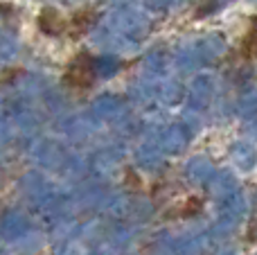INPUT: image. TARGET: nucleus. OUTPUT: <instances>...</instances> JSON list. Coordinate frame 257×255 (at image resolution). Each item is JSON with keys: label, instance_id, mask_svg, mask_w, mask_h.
I'll list each match as a JSON object with an SVG mask.
<instances>
[{"label": "nucleus", "instance_id": "obj_1", "mask_svg": "<svg viewBox=\"0 0 257 255\" xmlns=\"http://www.w3.org/2000/svg\"><path fill=\"white\" fill-rule=\"evenodd\" d=\"M95 77H97L95 59L90 57L88 52H81V54H77L70 61V66L66 68L63 81H66V86L72 90H86L95 84Z\"/></svg>", "mask_w": 257, "mask_h": 255}, {"label": "nucleus", "instance_id": "obj_2", "mask_svg": "<svg viewBox=\"0 0 257 255\" xmlns=\"http://www.w3.org/2000/svg\"><path fill=\"white\" fill-rule=\"evenodd\" d=\"M39 30L48 36H61L68 32V21L52 7H45L39 14Z\"/></svg>", "mask_w": 257, "mask_h": 255}, {"label": "nucleus", "instance_id": "obj_3", "mask_svg": "<svg viewBox=\"0 0 257 255\" xmlns=\"http://www.w3.org/2000/svg\"><path fill=\"white\" fill-rule=\"evenodd\" d=\"M95 23H97V12H95V9H79V12H75L72 18L68 21L66 34L70 36V39H79V36H84Z\"/></svg>", "mask_w": 257, "mask_h": 255}, {"label": "nucleus", "instance_id": "obj_4", "mask_svg": "<svg viewBox=\"0 0 257 255\" xmlns=\"http://www.w3.org/2000/svg\"><path fill=\"white\" fill-rule=\"evenodd\" d=\"M241 50H244V57H248V59H257V14H255L253 18H250L248 34H246V39H244V45H241Z\"/></svg>", "mask_w": 257, "mask_h": 255}, {"label": "nucleus", "instance_id": "obj_5", "mask_svg": "<svg viewBox=\"0 0 257 255\" xmlns=\"http://www.w3.org/2000/svg\"><path fill=\"white\" fill-rule=\"evenodd\" d=\"M201 210H203V201H201V199H196V197H190L185 201V206L181 208V212H178V215H181V217H194V215H199Z\"/></svg>", "mask_w": 257, "mask_h": 255}]
</instances>
